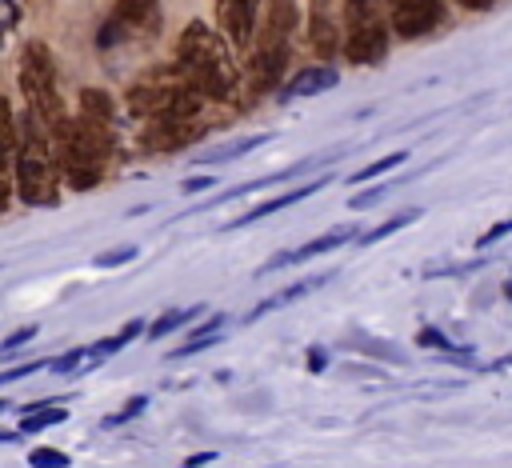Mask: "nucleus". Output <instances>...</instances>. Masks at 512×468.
<instances>
[{"mask_svg":"<svg viewBox=\"0 0 512 468\" xmlns=\"http://www.w3.org/2000/svg\"><path fill=\"white\" fill-rule=\"evenodd\" d=\"M112 124H116L112 100L104 92H96V88H84L80 92V116H72L64 136L56 140L68 188L88 192V188H96L104 180L108 156L116 148V128Z\"/></svg>","mask_w":512,"mask_h":468,"instance_id":"f257e3e1","label":"nucleus"},{"mask_svg":"<svg viewBox=\"0 0 512 468\" xmlns=\"http://www.w3.org/2000/svg\"><path fill=\"white\" fill-rule=\"evenodd\" d=\"M8 168L16 176V192L24 204H56L60 200V152L44 120L28 108L24 120H16V144L8 148Z\"/></svg>","mask_w":512,"mask_h":468,"instance_id":"f03ea898","label":"nucleus"},{"mask_svg":"<svg viewBox=\"0 0 512 468\" xmlns=\"http://www.w3.org/2000/svg\"><path fill=\"white\" fill-rule=\"evenodd\" d=\"M176 64L184 68V76L208 100H228L236 92V64H232V56H228L224 40L208 24H200V20H192L180 32V40H176Z\"/></svg>","mask_w":512,"mask_h":468,"instance_id":"7ed1b4c3","label":"nucleus"},{"mask_svg":"<svg viewBox=\"0 0 512 468\" xmlns=\"http://www.w3.org/2000/svg\"><path fill=\"white\" fill-rule=\"evenodd\" d=\"M200 100H204V92L176 64L168 76L140 80L128 92V112L140 120H192V116H200Z\"/></svg>","mask_w":512,"mask_h":468,"instance_id":"20e7f679","label":"nucleus"},{"mask_svg":"<svg viewBox=\"0 0 512 468\" xmlns=\"http://www.w3.org/2000/svg\"><path fill=\"white\" fill-rule=\"evenodd\" d=\"M20 88H24L28 108H32V112L44 120V128L52 132V140H60L72 116L64 112V100H60V92H56V60H52V52H48L40 40L24 44V56H20Z\"/></svg>","mask_w":512,"mask_h":468,"instance_id":"39448f33","label":"nucleus"},{"mask_svg":"<svg viewBox=\"0 0 512 468\" xmlns=\"http://www.w3.org/2000/svg\"><path fill=\"white\" fill-rule=\"evenodd\" d=\"M292 20H296L292 0H276L272 4V16L264 24V40H260V48H256V56L248 64V88L256 96L260 92H272L280 84L284 68H288V32H292Z\"/></svg>","mask_w":512,"mask_h":468,"instance_id":"423d86ee","label":"nucleus"},{"mask_svg":"<svg viewBox=\"0 0 512 468\" xmlns=\"http://www.w3.org/2000/svg\"><path fill=\"white\" fill-rule=\"evenodd\" d=\"M344 12H348L344 56L352 64H380L388 56V28L380 0H344Z\"/></svg>","mask_w":512,"mask_h":468,"instance_id":"0eeeda50","label":"nucleus"},{"mask_svg":"<svg viewBox=\"0 0 512 468\" xmlns=\"http://www.w3.org/2000/svg\"><path fill=\"white\" fill-rule=\"evenodd\" d=\"M308 36H312V48L320 52V60L336 56L348 36L344 0H308Z\"/></svg>","mask_w":512,"mask_h":468,"instance_id":"6e6552de","label":"nucleus"},{"mask_svg":"<svg viewBox=\"0 0 512 468\" xmlns=\"http://www.w3.org/2000/svg\"><path fill=\"white\" fill-rule=\"evenodd\" d=\"M156 24H160L156 0H120L116 4V16L100 28V48H108V44L132 36V32H152Z\"/></svg>","mask_w":512,"mask_h":468,"instance_id":"1a4fd4ad","label":"nucleus"},{"mask_svg":"<svg viewBox=\"0 0 512 468\" xmlns=\"http://www.w3.org/2000/svg\"><path fill=\"white\" fill-rule=\"evenodd\" d=\"M388 4V20L400 36L416 40L424 32H432L444 20V4L440 0H384Z\"/></svg>","mask_w":512,"mask_h":468,"instance_id":"9d476101","label":"nucleus"},{"mask_svg":"<svg viewBox=\"0 0 512 468\" xmlns=\"http://www.w3.org/2000/svg\"><path fill=\"white\" fill-rule=\"evenodd\" d=\"M200 132H204V128L196 124V116H192V120H144L140 144H144L148 152H176V148L192 144Z\"/></svg>","mask_w":512,"mask_h":468,"instance_id":"9b49d317","label":"nucleus"},{"mask_svg":"<svg viewBox=\"0 0 512 468\" xmlns=\"http://www.w3.org/2000/svg\"><path fill=\"white\" fill-rule=\"evenodd\" d=\"M256 4L260 0H216V20L232 48H248L256 28Z\"/></svg>","mask_w":512,"mask_h":468,"instance_id":"f8f14e48","label":"nucleus"},{"mask_svg":"<svg viewBox=\"0 0 512 468\" xmlns=\"http://www.w3.org/2000/svg\"><path fill=\"white\" fill-rule=\"evenodd\" d=\"M348 240H360L356 236V224H344V228H332V232H324L320 240H308L304 248H296V252H276L260 272H276V268H288V264H300V260H312V256H320V252H332V248H340V244H348Z\"/></svg>","mask_w":512,"mask_h":468,"instance_id":"ddd939ff","label":"nucleus"},{"mask_svg":"<svg viewBox=\"0 0 512 468\" xmlns=\"http://www.w3.org/2000/svg\"><path fill=\"white\" fill-rule=\"evenodd\" d=\"M324 184H328V176H320V180H308V184H300V188H292V192H284V196H272V200H264V204L248 208L244 216L228 220L224 228H244V224H256V220H264V216H272V212H280V208H288V204H296V200L312 196V192H316V188H324Z\"/></svg>","mask_w":512,"mask_h":468,"instance_id":"4468645a","label":"nucleus"},{"mask_svg":"<svg viewBox=\"0 0 512 468\" xmlns=\"http://www.w3.org/2000/svg\"><path fill=\"white\" fill-rule=\"evenodd\" d=\"M336 68H328V64H316V68H300L288 84H284V100H296V96H316V92H328V88H336Z\"/></svg>","mask_w":512,"mask_h":468,"instance_id":"2eb2a0df","label":"nucleus"},{"mask_svg":"<svg viewBox=\"0 0 512 468\" xmlns=\"http://www.w3.org/2000/svg\"><path fill=\"white\" fill-rule=\"evenodd\" d=\"M220 332H224V316H208L200 328H192V336L172 352V360H180V356H192V352H204V348H212L216 340H220Z\"/></svg>","mask_w":512,"mask_h":468,"instance_id":"dca6fc26","label":"nucleus"},{"mask_svg":"<svg viewBox=\"0 0 512 468\" xmlns=\"http://www.w3.org/2000/svg\"><path fill=\"white\" fill-rule=\"evenodd\" d=\"M268 136H240V140H232V144H224V148H212V152H204V156H192L196 164H224V160H236V156H244V152H252V148H260Z\"/></svg>","mask_w":512,"mask_h":468,"instance_id":"f3484780","label":"nucleus"},{"mask_svg":"<svg viewBox=\"0 0 512 468\" xmlns=\"http://www.w3.org/2000/svg\"><path fill=\"white\" fill-rule=\"evenodd\" d=\"M64 420H68L64 404H36V408H28V416L20 420V432H44V428L64 424Z\"/></svg>","mask_w":512,"mask_h":468,"instance_id":"a211bd4d","label":"nucleus"},{"mask_svg":"<svg viewBox=\"0 0 512 468\" xmlns=\"http://www.w3.org/2000/svg\"><path fill=\"white\" fill-rule=\"evenodd\" d=\"M200 312H204V304H192V308H172V312H164L160 320H152V324H148V336H152V340H160V336H168L172 328H180V324L196 320Z\"/></svg>","mask_w":512,"mask_h":468,"instance_id":"6ab92c4d","label":"nucleus"},{"mask_svg":"<svg viewBox=\"0 0 512 468\" xmlns=\"http://www.w3.org/2000/svg\"><path fill=\"white\" fill-rule=\"evenodd\" d=\"M416 344H420V348H440V352H448L452 360H460V364H472V352H464L460 344H452V340H448L440 328H432V324H428V328H420Z\"/></svg>","mask_w":512,"mask_h":468,"instance_id":"aec40b11","label":"nucleus"},{"mask_svg":"<svg viewBox=\"0 0 512 468\" xmlns=\"http://www.w3.org/2000/svg\"><path fill=\"white\" fill-rule=\"evenodd\" d=\"M412 220H420V208H416V212L408 208V212H400V216H392V220H384V224H376V228H372V232H364V236H360L356 244H364V248H368V244H380L384 236H392V232H400V228H408Z\"/></svg>","mask_w":512,"mask_h":468,"instance_id":"412c9836","label":"nucleus"},{"mask_svg":"<svg viewBox=\"0 0 512 468\" xmlns=\"http://www.w3.org/2000/svg\"><path fill=\"white\" fill-rule=\"evenodd\" d=\"M84 364H88V344H84V348H68L64 356H56V360H52V372L68 376V372H80Z\"/></svg>","mask_w":512,"mask_h":468,"instance_id":"4be33fe9","label":"nucleus"},{"mask_svg":"<svg viewBox=\"0 0 512 468\" xmlns=\"http://www.w3.org/2000/svg\"><path fill=\"white\" fill-rule=\"evenodd\" d=\"M408 160V152H392V156H384V160H372V164H364L352 180L360 184V180H372V176H380V172H388V168H396V164H404Z\"/></svg>","mask_w":512,"mask_h":468,"instance_id":"5701e85b","label":"nucleus"},{"mask_svg":"<svg viewBox=\"0 0 512 468\" xmlns=\"http://www.w3.org/2000/svg\"><path fill=\"white\" fill-rule=\"evenodd\" d=\"M28 464H32V468H68V456L56 452V448H36V452L28 456Z\"/></svg>","mask_w":512,"mask_h":468,"instance_id":"b1692460","label":"nucleus"},{"mask_svg":"<svg viewBox=\"0 0 512 468\" xmlns=\"http://www.w3.org/2000/svg\"><path fill=\"white\" fill-rule=\"evenodd\" d=\"M392 188H396V184H376V188H368V192L352 196V200H348V208H356V212H360V208H372V204H376V200H384Z\"/></svg>","mask_w":512,"mask_h":468,"instance_id":"393cba45","label":"nucleus"},{"mask_svg":"<svg viewBox=\"0 0 512 468\" xmlns=\"http://www.w3.org/2000/svg\"><path fill=\"white\" fill-rule=\"evenodd\" d=\"M128 260H136V248H132V244H128V248L100 252V256H96V268H120V264H128Z\"/></svg>","mask_w":512,"mask_h":468,"instance_id":"a878e982","label":"nucleus"},{"mask_svg":"<svg viewBox=\"0 0 512 468\" xmlns=\"http://www.w3.org/2000/svg\"><path fill=\"white\" fill-rule=\"evenodd\" d=\"M144 408H148V396H132V400H128V404H124L120 412H112V416H108L104 424H124V420H132V416H140Z\"/></svg>","mask_w":512,"mask_h":468,"instance_id":"bb28decb","label":"nucleus"},{"mask_svg":"<svg viewBox=\"0 0 512 468\" xmlns=\"http://www.w3.org/2000/svg\"><path fill=\"white\" fill-rule=\"evenodd\" d=\"M32 336H36V324H24V328H16L12 336H4V344H0V352H4V356H12V352H16L20 344H28Z\"/></svg>","mask_w":512,"mask_h":468,"instance_id":"cd10ccee","label":"nucleus"},{"mask_svg":"<svg viewBox=\"0 0 512 468\" xmlns=\"http://www.w3.org/2000/svg\"><path fill=\"white\" fill-rule=\"evenodd\" d=\"M40 368H52V360H32V364H20V368H4V372H0V384H12V380L32 376V372H40Z\"/></svg>","mask_w":512,"mask_h":468,"instance_id":"c85d7f7f","label":"nucleus"},{"mask_svg":"<svg viewBox=\"0 0 512 468\" xmlns=\"http://www.w3.org/2000/svg\"><path fill=\"white\" fill-rule=\"evenodd\" d=\"M504 236H512V220H500V224H492L480 240H476V252H484V248H492L496 240H504Z\"/></svg>","mask_w":512,"mask_h":468,"instance_id":"c756f323","label":"nucleus"},{"mask_svg":"<svg viewBox=\"0 0 512 468\" xmlns=\"http://www.w3.org/2000/svg\"><path fill=\"white\" fill-rule=\"evenodd\" d=\"M204 188H212V180H208V176H192V180H184V184H180V192H184V196L204 192Z\"/></svg>","mask_w":512,"mask_h":468,"instance_id":"7c9ffc66","label":"nucleus"},{"mask_svg":"<svg viewBox=\"0 0 512 468\" xmlns=\"http://www.w3.org/2000/svg\"><path fill=\"white\" fill-rule=\"evenodd\" d=\"M212 460H216V452H196V456L184 460V468H204V464H212Z\"/></svg>","mask_w":512,"mask_h":468,"instance_id":"2f4dec72","label":"nucleus"},{"mask_svg":"<svg viewBox=\"0 0 512 468\" xmlns=\"http://www.w3.org/2000/svg\"><path fill=\"white\" fill-rule=\"evenodd\" d=\"M324 364H328V356H324L320 348H308V368H312V372H320Z\"/></svg>","mask_w":512,"mask_h":468,"instance_id":"473e14b6","label":"nucleus"},{"mask_svg":"<svg viewBox=\"0 0 512 468\" xmlns=\"http://www.w3.org/2000/svg\"><path fill=\"white\" fill-rule=\"evenodd\" d=\"M456 4H464V8H476V12H488L496 0H456Z\"/></svg>","mask_w":512,"mask_h":468,"instance_id":"72a5a7b5","label":"nucleus"},{"mask_svg":"<svg viewBox=\"0 0 512 468\" xmlns=\"http://www.w3.org/2000/svg\"><path fill=\"white\" fill-rule=\"evenodd\" d=\"M508 364H512V356H500V360H496L492 368H508Z\"/></svg>","mask_w":512,"mask_h":468,"instance_id":"f704fd0d","label":"nucleus"},{"mask_svg":"<svg viewBox=\"0 0 512 468\" xmlns=\"http://www.w3.org/2000/svg\"><path fill=\"white\" fill-rule=\"evenodd\" d=\"M504 296H508V300H512V280H508V288H504Z\"/></svg>","mask_w":512,"mask_h":468,"instance_id":"c9c22d12","label":"nucleus"}]
</instances>
